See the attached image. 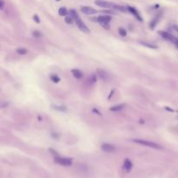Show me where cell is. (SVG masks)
Listing matches in <instances>:
<instances>
[{"label":"cell","instance_id":"cell-3","mask_svg":"<svg viewBox=\"0 0 178 178\" xmlns=\"http://www.w3.org/2000/svg\"><path fill=\"white\" fill-rule=\"evenodd\" d=\"M95 4L97 6H100L103 8H113V6L115 5V4H112V3L108 2V1H104V0H96Z\"/></svg>","mask_w":178,"mask_h":178},{"label":"cell","instance_id":"cell-8","mask_svg":"<svg viewBox=\"0 0 178 178\" xmlns=\"http://www.w3.org/2000/svg\"><path fill=\"white\" fill-rule=\"evenodd\" d=\"M97 75L99 76V77H100L101 79L104 80V81L108 80V79H109V74H108L105 71H103V70L97 69Z\"/></svg>","mask_w":178,"mask_h":178},{"label":"cell","instance_id":"cell-10","mask_svg":"<svg viewBox=\"0 0 178 178\" xmlns=\"http://www.w3.org/2000/svg\"><path fill=\"white\" fill-rule=\"evenodd\" d=\"M123 168L125 169V171L129 172L132 169V163L130 162L129 159H125L124 163H123Z\"/></svg>","mask_w":178,"mask_h":178},{"label":"cell","instance_id":"cell-2","mask_svg":"<svg viewBox=\"0 0 178 178\" xmlns=\"http://www.w3.org/2000/svg\"><path fill=\"white\" fill-rule=\"evenodd\" d=\"M54 161H55L56 163H58V164L63 165V166H71V164H72V159L71 158L56 157Z\"/></svg>","mask_w":178,"mask_h":178},{"label":"cell","instance_id":"cell-4","mask_svg":"<svg viewBox=\"0 0 178 178\" xmlns=\"http://www.w3.org/2000/svg\"><path fill=\"white\" fill-rule=\"evenodd\" d=\"M76 21V24H77V26L79 28V30L80 31H82L83 32H85V33H88L89 31H90V30H89V28L86 26V25L83 23V22L80 19V17L79 18H77V20H75Z\"/></svg>","mask_w":178,"mask_h":178},{"label":"cell","instance_id":"cell-23","mask_svg":"<svg viewBox=\"0 0 178 178\" xmlns=\"http://www.w3.org/2000/svg\"><path fill=\"white\" fill-rule=\"evenodd\" d=\"M39 32H37V31H34L33 32V35L34 36H37V37H40V34H38Z\"/></svg>","mask_w":178,"mask_h":178},{"label":"cell","instance_id":"cell-11","mask_svg":"<svg viewBox=\"0 0 178 178\" xmlns=\"http://www.w3.org/2000/svg\"><path fill=\"white\" fill-rule=\"evenodd\" d=\"M128 10L130 11V13H132L133 15H134L138 20H140V21H142L143 19H142V17H141V16H140V14H139V12L135 9V8H133V7H130V6H129L128 7Z\"/></svg>","mask_w":178,"mask_h":178},{"label":"cell","instance_id":"cell-12","mask_svg":"<svg viewBox=\"0 0 178 178\" xmlns=\"http://www.w3.org/2000/svg\"><path fill=\"white\" fill-rule=\"evenodd\" d=\"M71 73H72V75L74 76V77H76L77 79H80V78H82V77H83V72H82L81 71L77 70V69L72 70V71H71Z\"/></svg>","mask_w":178,"mask_h":178},{"label":"cell","instance_id":"cell-5","mask_svg":"<svg viewBox=\"0 0 178 178\" xmlns=\"http://www.w3.org/2000/svg\"><path fill=\"white\" fill-rule=\"evenodd\" d=\"M97 19V21L99 22V23L104 27V26H108L109 23L111 20V17L109 16H100Z\"/></svg>","mask_w":178,"mask_h":178},{"label":"cell","instance_id":"cell-19","mask_svg":"<svg viewBox=\"0 0 178 178\" xmlns=\"http://www.w3.org/2000/svg\"><path fill=\"white\" fill-rule=\"evenodd\" d=\"M51 79L52 82H54V83H58V82L60 81V78H59L57 75H52V76L51 77Z\"/></svg>","mask_w":178,"mask_h":178},{"label":"cell","instance_id":"cell-17","mask_svg":"<svg viewBox=\"0 0 178 178\" xmlns=\"http://www.w3.org/2000/svg\"><path fill=\"white\" fill-rule=\"evenodd\" d=\"M17 53L19 55H25L27 53V50L25 48H18L17 49Z\"/></svg>","mask_w":178,"mask_h":178},{"label":"cell","instance_id":"cell-6","mask_svg":"<svg viewBox=\"0 0 178 178\" xmlns=\"http://www.w3.org/2000/svg\"><path fill=\"white\" fill-rule=\"evenodd\" d=\"M101 149L103 151H105V152H114L116 150V147L113 144H109V143L102 144Z\"/></svg>","mask_w":178,"mask_h":178},{"label":"cell","instance_id":"cell-22","mask_svg":"<svg viewBox=\"0 0 178 178\" xmlns=\"http://www.w3.org/2000/svg\"><path fill=\"white\" fill-rule=\"evenodd\" d=\"M34 20H36L37 23H40V20H39V18H38V17L36 15V16H34Z\"/></svg>","mask_w":178,"mask_h":178},{"label":"cell","instance_id":"cell-1","mask_svg":"<svg viewBox=\"0 0 178 178\" xmlns=\"http://www.w3.org/2000/svg\"><path fill=\"white\" fill-rule=\"evenodd\" d=\"M133 142L136 143H138V144H141V145H143V146H148V147H150V148L155 149H163V147L160 146L159 144L153 143V142H149V141H145V140H141V139H135V140H133Z\"/></svg>","mask_w":178,"mask_h":178},{"label":"cell","instance_id":"cell-21","mask_svg":"<svg viewBox=\"0 0 178 178\" xmlns=\"http://www.w3.org/2000/svg\"><path fill=\"white\" fill-rule=\"evenodd\" d=\"M5 7V2H4V0H0V9L3 10Z\"/></svg>","mask_w":178,"mask_h":178},{"label":"cell","instance_id":"cell-24","mask_svg":"<svg viewBox=\"0 0 178 178\" xmlns=\"http://www.w3.org/2000/svg\"><path fill=\"white\" fill-rule=\"evenodd\" d=\"M173 28H174V30H175V31H177V32H178V25H174V26H173Z\"/></svg>","mask_w":178,"mask_h":178},{"label":"cell","instance_id":"cell-16","mask_svg":"<svg viewBox=\"0 0 178 178\" xmlns=\"http://www.w3.org/2000/svg\"><path fill=\"white\" fill-rule=\"evenodd\" d=\"M70 16L72 17L74 20H77V18H79V16H78V14L77 13V11L75 10H71L70 11Z\"/></svg>","mask_w":178,"mask_h":178},{"label":"cell","instance_id":"cell-7","mask_svg":"<svg viewBox=\"0 0 178 178\" xmlns=\"http://www.w3.org/2000/svg\"><path fill=\"white\" fill-rule=\"evenodd\" d=\"M81 11L86 15H92V14H95L97 13V11L92 8V7H90V6H83L81 7Z\"/></svg>","mask_w":178,"mask_h":178},{"label":"cell","instance_id":"cell-13","mask_svg":"<svg viewBox=\"0 0 178 178\" xmlns=\"http://www.w3.org/2000/svg\"><path fill=\"white\" fill-rule=\"evenodd\" d=\"M123 108H124V105H123V104H119V105H116V106L111 107L109 109H110L111 111H120V110H122Z\"/></svg>","mask_w":178,"mask_h":178},{"label":"cell","instance_id":"cell-15","mask_svg":"<svg viewBox=\"0 0 178 178\" xmlns=\"http://www.w3.org/2000/svg\"><path fill=\"white\" fill-rule=\"evenodd\" d=\"M58 13H59L60 16H66L68 14V11H67V9L64 8V7H61L59 9V11H58Z\"/></svg>","mask_w":178,"mask_h":178},{"label":"cell","instance_id":"cell-18","mask_svg":"<svg viewBox=\"0 0 178 178\" xmlns=\"http://www.w3.org/2000/svg\"><path fill=\"white\" fill-rule=\"evenodd\" d=\"M64 20H65V23H66V24H68V25H71V24L73 23V17H71V16L66 17Z\"/></svg>","mask_w":178,"mask_h":178},{"label":"cell","instance_id":"cell-25","mask_svg":"<svg viewBox=\"0 0 178 178\" xmlns=\"http://www.w3.org/2000/svg\"><path fill=\"white\" fill-rule=\"evenodd\" d=\"M56 1H61V0H56Z\"/></svg>","mask_w":178,"mask_h":178},{"label":"cell","instance_id":"cell-9","mask_svg":"<svg viewBox=\"0 0 178 178\" xmlns=\"http://www.w3.org/2000/svg\"><path fill=\"white\" fill-rule=\"evenodd\" d=\"M159 34L164 38V39H166V40H169V41H172L173 43H175V37H174L171 34H169V33H168V32H164V31H159Z\"/></svg>","mask_w":178,"mask_h":178},{"label":"cell","instance_id":"cell-14","mask_svg":"<svg viewBox=\"0 0 178 178\" xmlns=\"http://www.w3.org/2000/svg\"><path fill=\"white\" fill-rule=\"evenodd\" d=\"M113 8H114V9H116V10H118V11H123V12H125L126 11H129V10H128V8H125L124 6H122V5H114Z\"/></svg>","mask_w":178,"mask_h":178},{"label":"cell","instance_id":"cell-20","mask_svg":"<svg viewBox=\"0 0 178 178\" xmlns=\"http://www.w3.org/2000/svg\"><path fill=\"white\" fill-rule=\"evenodd\" d=\"M118 31H119V34H120L122 37H125V36H126V34H127V32H126L125 29H123V28H119Z\"/></svg>","mask_w":178,"mask_h":178}]
</instances>
